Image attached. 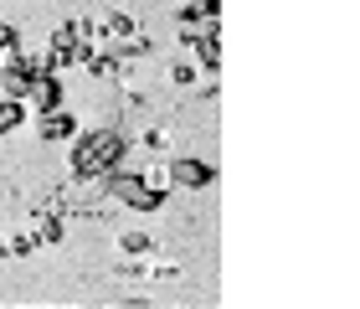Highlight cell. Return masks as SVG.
Segmentation results:
<instances>
[{
    "instance_id": "cell-1",
    "label": "cell",
    "mask_w": 360,
    "mask_h": 309,
    "mask_svg": "<svg viewBox=\"0 0 360 309\" xmlns=\"http://www.w3.org/2000/svg\"><path fill=\"white\" fill-rule=\"evenodd\" d=\"M119 160H124V134L98 129V134L77 139V150H72V175H77V181H93V175H108Z\"/></svg>"
},
{
    "instance_id": "cell-2",
    "label": "cell",
    "mask_w": 360,
    "mask_h": 309,
    "mask_svg": "<svg viewBox=\"0 0 360 309\" xmlns=\"http://www.w3.org/2000/svg\"><path fill=\"white\" fill-rule=\"evenodd\" d=\"M103 191H108V201L113 206H129V211H160L165 206V191H155V186H144V175H108L103 181Z\"/></svg>"
},
{
    "instance_id": "cell-3",
    "label": "cell",
    "mask_w": 360,
    "mask_h": 309,
    "mask_svg": "<svg viewBox=\"0 0 360 309\" xmlns=\"http://www.w3.org/2000/svg\"><path fill=\"white\" fill-rule=\"evenodd\" d=\"M165 175H170V186H186V191L211 186V165H206V160H191V155H175L165 165Z\"/></svg>"
},
{
    "instance_id": "cell-4",
    "label": "cell",
    "mask_w": 360,
    "mask_h": 309,
    "mask_svg": "<svg viewBox=\"0 0 360 309\" xmlns=\"http://www.w3.org/2000/svg\"><path fill=\"white\" fill-rule=\"evenodd\" d=\"M26 103L37 108V113L62 108V77L57 72H37V77H31V88H26Z\"/></svg>"
},
{
    "instance_id": "cell-5",
    "label": "cell",
    "mask_w": 360,
    "mask_h": 309,
    "mask_svg": "<svg viewBox=\"0 0 360 309\" xmlns=\"http://www.w3.org/2000/svg\"><path fill=\"white\" fill-rule=\"evenodd\" d=\"M72 129H77V119H72V113H62V108H52V113H41V119H37V134L41 139H68Z\"/></svg>"
},
{
    "instance_id": "cell-6",
    "label": "cell",
    "mask_w": 360,
    "mask_h": 309,
    "mask_svg": "<svg viewBox=\"0 0 360 309\" xmlns=\"http://www.w3.org/2000/svg\"><path fill=\"white\" fill-rule=\"evenodd\" d=\"M31 232H37V242H62L68 237V222H62L57 211H37V227H31Z\"/></svg>"
},
{
    "instance_id": "cell-7",
    "label": "cell",
    "mask_w": 360,
    "mask_h": 309,
    "mask_svg": "<svg viewBox=\"0 0 360 309\" xmlns=\"http://www.w3.org/2000/svg\"><path fill=\"white\" fill-rule=\"evenodd\" d=\"M98 42H108V37H134V21H129L124 11H108L103 21H98V31H93Z\"/></svg>"
},
{
    "instance_id": "cell-8",
    "label": "cell",
    "mask_w": 360,
    "mask_h": 309,
    "mask_svg": "<svg viewBox=\"0 0 360 309\" xmlns=\"http://www.w3.org/2000/svg\"><path fill=\"white\" fill-rule=\"evenodd\" d=\"M195 57H201V68H217V62H221V46H217V26H206L201 37H195Z\"/></svg>"
},
{
    "instance_id": "cell-9",
    "label": "cell",
    "mask_w": 360,
    "mask_h": 309,
    "mask_svg": "<svg viewBox=\"0 0 360 309\" xmlns=\"http://www.w3.org/2000/svg\"><path fill=\"white\" fill-rule=\"evenodd\" d=\"M119 248H124V258H155V242L144 237V232H124Z\"/></svg>"
},
{
    "instance_id": "cell-10",
    "label": "cell",
    "mask_w": 360,
    "mask_h": 309,
    "mask_svg": "<svg viewBox=\"0 0 360 309\" xmlns=\"http://www.w3.org/2000/svg\"><path fill=\"white\" fill-rule=\"evenodd\" d=\"M21 124V103H11V99H0V134H11V129Z\"/></svg>"
},
{
    "instance_id": "cell-11",
    "label": "cell",
    "mask_w": 360,
    "mask_h": 309,
    "mask_svg": "<svg viewBox=\"0 0 360 309\" xmlns=\"http://www.w3.org/2000/svg\"><path fill=\"white\" fill-rule=\"evenodd\" d=\"M31 248H37V232H15V237L6 242V253H15V258H26Z\"/></svg>"
},
{
    "instance_id": "cell-12",
    "label": "cell",
    "mask_w": 360,
    "mask_h": 309,
    "mask_svg": "<svg viewBox=\"0 0 360 309\" xmlns=\"http://www.w3.org/2000/svg\"><path fill=\"white\" fill-rule=\"evenodd\" d=\"M170 83L191 88V83H195V68H191V62H175V68H170Z\"/></svg>"
},
{
    "instance_id": "cell-13",
    "label": "cell",
    "mask_w": 360,
    "mask_h": 309,
    "mask_svg": "<svg viewBox=\"0 0 360 309\" xmlns=\"http://www.w3.org/2000/svg\"><path fill=\"white\" fill-rule=\"evenodd\" d=\"M144 144H150V150H165L170 134H165V129H144Z\"/></svg>"
},
{
    "instance_id": "cell-14",
    "label": "cell",
    "mask_w": 360,
    "mask_h": 309,
    "mask_svg": "<svg viewBox=\"0 0 360 309\" xmlns=\"http://www.w3.org/2000/svg\"><path fill=\"white\" fill-rule=\"evenodd\" d=\"M195 15H206V21H211V15H217L221 11V0H195V6H191Z\"/></svg>"
},
{
    "instance_id": "cell-15",
    "label": "cell",
    "mask_w": 360,
    "mask_h": 309,
    "mask_svg": "<svg viewBox=\"0 0 360 309\" xmlns=\"http://www.w3.org/2000/svg\"><path fill=\"white\" fill-rule=\"evenodd\" d=\"M11 42H15V26H6V21H0V52H6Z\"/></svg>"
},
{
    "instance_id": "cell-16",
    "label": "cell",
    "mask_w": 360,
    "mask_h": 309,
    "mask_svg": "<svg viewBox=\"0 0 360 309\" xmlns=\"http://www.w3.org/2000/svg\"><path fill=\"white\" fill-rule=\"evenodd\" d=\"M0 258H6V237H0Z\"/></svg>"
}]
</instances>
